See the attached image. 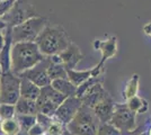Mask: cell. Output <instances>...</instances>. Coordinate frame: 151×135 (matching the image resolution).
I'll list each match as a JSON object with an SVG mask.
<instances>
[{
    "label": "cell",
    "mask_w": 151,
    "mask_h": 135,
    "mask_svg": "<svg viewBox=\"0 0 151 135\" xmlns=\"http://www.w3.org/2000/svg\"><path fill=\"white\" fill-rule=\"evenodd\" d=\"M44 56L35 42L33 43H15L12 49V69L15 74H22L42 62Z\"/></svg>",
    "instance_id": "1"
},
{
    "label": "cell",
    "mask_w": 151,
    "mask_h": 135,
    "mask_svg": "<svg viewBox=\"0 0 151 135\" xmlns=\"http://www.w3.org/2000/svg\"><path fill=\"white\" fill-rule=\"evenodd\" d=\"M41 53L50 58L52 55H58L63 52L70 45L69 36L64 28L59 25H49L42 31L35 41Z\"/></svg>",
    "instance_id": "2"
},
{
    "label": "cell",
    "mask_w": 151,
    "mask_h": 135,
    "mask_svg": "<svg viewBox=\"0 0 151 135\" xmlns=\"http://www.w3.org/2000/svg\"><path fill=\"white\" fill-rule=\"evenodd\" d=\"M101 122L94 110L82 105L73 119L65 126L72 135H96Z\"/></svg>",
    "instance_id": "3"
},
{
    "label": "cell",
    "mask_w": 151,
    "mask_h": 135,
    "mask_svg": "<svg viewBox=\"0 0 151 135\" xmlns=\"http://www.w3.org/2000/svg\"><path fill=\"white\" fill-rule=\"evenodd\" d=\"M47 26V20L36 16L31 19L26 20L12 28L13 42L15 43H33L35 42L38 35Z\"/></svg>",
    "instance_id": "4"
},
{
    "label": "cell",
    "mask_w": 151,
    "mask_h": 135,
    "mask_svg": "<svg viewBox=\"0 0 151 135\" xmlns=\"http://www.w3.org/2000/svg\"><path fill=\"white\" fill-rule=\"evenodd\" d=\"M22 78L12 71L0 76V104L16 105L20 98Z\"/></svg>",
    "instance_id": "5"
},
{
    "label": "cell",
    "mask_w": 151,
    "mask_h": 135,
    "mask_svg": "<svg viewBox=\"0 0 151 135\" xmlns=\"http://www.w3.org/2000/svg\"><path fill=\"white\" fill-rule=\"evenodd\" d=\"M36 16L35 9L28 0H17L13 8L0 19L6 24L7 27L13 28Z\"/></svg>",
    "instance_id": "6"
},
{
    "label": "cell",
    "mask_w": 151,
    "mask_h": 135,
    "mask_svg": "<svg viewBox=\"0 0 151 135\" xmlns=\"http://www.w3.org/2000/svg\"><path fill=\"white\" fill-rule=\"evenodd\" d=\"M111 124L122 132H133L137 127V114L127 107L126 104H115Z\"/></svg>",
    "instance_id": "7"
},
{
    "label": "cell",
    "mask_w": 151,
    "mask_h": 135,
    "mask_svg": "<svg viewBox=\"0 0 151 135\" xmlns=\"http://www.w3.org/2000/svg\"><path fill=\"white\" fill-rule=\"evenodd\" d=\"M94 49L98 50L101 53V59L99 63L91 68L93 77H101V74L104 71V65L107 60L113 58L117 53V39L115 36H112L106 41H101V39H95L94 41Z\"/></svg>",
    "instance_id": "8"
},
{
    "label": "cell",
    "mask_w": 151,
    "mask_h": 135,
    "mask_svg": "<svg viewBox=\"0 0 151 135\" xmlns=\"http://www.w3.org/2000/svg\"><path fill=\"white\" fill-rule=\"evenodd\" d=\"M50 63V58L46 56L42 62H40L34 68H32L29 70L25 71L24 73L19 74V77L25 78L27 80L32 81L33 84H35L37 87H40L41 89L45 88V87H47V86L51 84V80L49 76H47V68H49Z\"/></svg>",
    "instance_id": "9"
},
{
    "label": "cell",
    "mask_w": 151,
    "mask_h": 135,
    "mask_svg": "<svg viewBox=\"0 0 151 135\" xmlns=\"http://www.w3.org/2000/svg\"><path fill=\"white\" fill-rule=\"evenodd\" d=\"M81 106L82 103L80 98L69 97L58 107L57 111H55L53 117L60 123H62L63 125L67 126L73 119V117L77 115L78 110L81 108Z\"/></svg>",
    "instance_id": "10"
},
{
    "label": "cell",
    "mask_w": 151,
    "mask_h": 135,
    "mask_svg": "<svg viewBox=\"0 0 151 135\" xmlns=\"http://www.w3.org/2000/svg\"><path fill=\"white\" fill-rule=\"evenodd\" d=\"M106 96H108V92L104 89L101 82H96L86 90V92L80 97V100H81L82 105L93 109L95 106Z\"/></svg>",
    "instance_id": "11"
},
{
    "label": "cell",
    "mask_w": 151,
    "mask_h": 135,
    "mask_svg": "<svg viewBox=\"0 0 151 135\" xmlns=\"http://www.w3.org/2000/svg\"><path fill=\"white\" fill-rule=\"evenodd\" d=\"M59 56L67 70H73L82 60L83 55H82L81 50L79 49V46L71 42L69 46L59 54Z\"/></svg>",
    "instance_id": "12"
},
{
    "label": "cell",
    "mask_w": 151,
    "mask_h": 135,
    "mask_svg": "<svg viewBox=\"0 0 151 135\" xmlns=\"http://www.w3.org/2000/svg\"><path fill=\"white\" fill-rule=\"evenodd\" d=\"M114 107H115V104L111 96L108 95L104 99H101L93 108V110H94L95 115L97 116L98 121L101 122V124H106V123L111 122V119H112Z\"/></svg>",
    "instance_id": "13"
},
{
    "label": "cell",
    "mask_w": 151,
    "mask_h": 135,
    "mask_svg": "<svg viewBox=\"0 0 151 135\" xmlns=\"http://www.w3.org/2000/svg\"><path fill=\"white\" fill-rule=\"evenodd\" d=\"M13 36H12V28L7 27L6 29V42L4 47L0 50V69L1 73L9 72L12 69V49H13Z\"/></svg>",
    "instance_id": "14"
},
{
    "label": "cell",
    "mask_w": 151,
    "mask_h": 135,
    "mask_svg": "<svg viewBox=\"0 0 151 135\" xmlns=\"http://www.w3.org/2000/svg\"><path fill=\"white\" fill-rule=\"evenodd\" d=\"M41 95V88L37 87L35 84L32 81L27 80L25 78H22L20 82V97L31 99V100H37V98Z\"/></svg>",
    "instance_id": "15"
},
{
    "label": "cell",
    "mask_w": 151,
    "mask_h": 135,
    "mask_svg": "<svg viewBox=\"0 0 151 135\" xmlns=\"http://www.w3.org/2000/svg\"><path fill=\"white\" fill-rule=\"evenodd\" d=\"M16 115H37V104L35 100L26 99V98H19L16 103Z\"/></svg>",
    "instance_id": "16"
},
{
    "label": "cell",
    "mask_w": 151,
    "mask_h": 135,
    "mask_svg": "<svg viewBox=\"0 0 151 135\" xmlns=\"http://www.w3.org/2000/svg\"><path fill=\"white\" fill-rule=\"evenodd\" d=\"M51 86L54 89L62 94L67 98L69 97H77V87L72 84L68 79H58L51 82Z\"/></svg>",
    "instance_id": "17"
},
{
    "label": "cell",
    "mask_w": 151,
    "mask_h": 135,
    "mask_svg": "<svg viewBox=\"0 0 151 135\" xmlns=\"http://www.w3.org/2000/svg\"><path fill=\"white\" fill-rule=\"evenodd\" d=\"M67 73H68V80L72 84H75L76 87H80L82 84H85L88 79L93 77V72H91V69L89 70H67Z\"/></svg>",
    "instance_id": "18"
},
{
    "label": "cell",
    "mask_w": 151,
    "mask_h": 135,
    "mask_svg": "<svg viewBox=\"0 0 151 135\" xmlns=\"http://www.w3.org/2000/svg\"><path fill=\"white\" fill-rule=\"evenodd\" d=\"M20 132H22V129L16 117L10 119H2L0 123L1 135H18Z\"/></svg>",
    "instance_id": "19"
},
{
    "label": "cell",
    "mask_w": 151,
    "mask_h": 135,
    "mask_svg": "<svg viewBox=\"0 0 151 135\" xmlns=\"http://www.w3.org/2000/svg\"><path fill=\"white\" fill-rule=\"evenodd\" d=\"M139 82H140V77L139 74H133L132 77L130 78V80L126 82V86L123 91V98L126 101L129 99L133 98L134 96H138L139 91Z\"/></svg>",
    "instance_id": "20"
},
{
    "label": "cell",
    "mask_w": 151,
    "mask_h": 135,
    "mask_svg": "<svg viewBox=\"0 0 151 135\" xmlns=\"http://www.w3.org/2000/svg\"><path fill=\"white\" fill-rule=\"evenodd\" d=\"M41 95H43L46 99H49V100L52 101L54 105H57L58 107L67 99V97L63 96L62 94H60L59 91H57L51 84L47 86V87H45V88H42V89H41Z\"/></svg>",
    "instance_id": "21"
},
{
    "label": "cell",
    "mask_w": 151,
    "mask_h": 135,
    "mask_svg": "<svg viewBox=\"0 0 151 135\" xmlns=\"http://www.w3.org/2000/svg\"><path fill=\"white\" fill-rule=\"evenodd\" d=\"M47 76L50 78L51 82L58 79H68V73L64 65L61 63H52L51 62L47 68Z\"/></svg>",
    "instance_id": "22"
},
{
    "label": "cell",
    "mask_w": 151,
    "mask_h": 135,
    "mask_svg": "<svg viewBox=\"0 0 151 135\" xmlns=\"http://www.w3.org/2000/svg\"><path fill=\"white\" fill-rule=\"evenodd\" d=\"M126 105H127V107L132 110V111H134L135 114H143V113H145V111L148 110V108H149L148 101L139 96H134L133 98L129 99V100L126 101Z\"/></svg>",
    "instance_id": "23"
},
{
    "label": "cell",
    "mask_w": 151,
    "mask_h": 135,
    "mask_svg": "<svg viewBox=\"0 0 151 135\" xmlns=\"http://www.w3.org/2000/svg\"><path fill=\"white\" fill-rule=\"evenodd\" d=\"M16 119L18 121L20 129L24 132H28L36 124V115H16Z\"/></svg>",
    "instance_id": "24"
},
{
    "label": "cell",
    "mask_w": 151,
    "mask_h": 135,
    "mask_svg": "<svg viewBox=\"0 0 151 135\" xmlns=\"http://www.w3.org/2000/svg\"><path fill=\"white\" fill-rule=\"evenodd\" d=\"M16 117V106L12 104H0V118L10 119Z\"/></svg>",
    "instance_id": "25"
},
{
    "label": "cell",
    "mask_w": 151,
    "mask_h": 135,
    "mask_svg": "<svg viewBox=\"0 0 151 135\" xmlns=\"http://www.w3.org/2000/svg\"><path fill=\"white\" fill-rule=\"evenodd\" d=\"M64 131H65V125H63L62 123H60L53 117V122L46 129L44 135H62Z\"/></svg>",
    "instance_id": "26"
},
{
    "label": "cell",
    "mask_w": 151,
    "mask_h": 135,
    "mask_svg": "<svg viewBox=\"0 0 151 135\" xmlns=\"http://www.w3.org/2000/svg\"><path fill=\"white\" fill-rule=\"evenodd\" d=\"M121 134L122 133L117 129H115L111 123H106V124H101L99 125L96 135H121Z\"/></svg>",
    "instance_id": "27"
},
{
    "label": "cell",
    "mask_w": 151,
    "mask_h": 135,
    "mask_svg": "<svg viewBox=\"0 0 151 135\" xmlns=\"http://www.w3.org/2000/svg\"><path fill=\"white\" fill-rule=\"evenodd\" d=\"M17 0H4L0 2V18H2L15 5Z\"/></svg>",
    "instance_id": "28"
},
{
    "label": "cell",
    "mask_w": 151,
    "mask_h": 135,
    "mask_svg": "<svg viewBox=\"0 0 151 135\" xmlns=\"http://www.w3.org/2000/svg\"><path fill=\"white\" fill-rule=\"evenodd\" d=\"M36 119H37L38 124L42 125L45 131H46V129L51 125V123L53 122V117L44 115V114H37V115H36Z\"/></svg>",
    "instance_id": "29"
},
{
    "label": "cell",
    "mask_w": 151,
    "mask_h": 135,
    "mask_svg": "<svg viewBox=\"0 0 151 135\" xmlns=\"http://www.w3.org/2000/svg\"><path fill=\"white\" fill-rule=\"evenodd\" d=\"M27 134L28 135H44L45 134V129H43V126L42 125H40L37 122L36 124L32 127L28 132H27Z\"/></svg>",
    "instance_id": "30"
},
{
    "label": "cell",
    "mask_w": 151,
    "mask_h": 135,
    "mask_svg": "<svg viewBox=\"0 0 151 135\" xmlns=\"http://www.w3.org/2000/svg\"><path fill=\"white\" fill-rule=\"evenodd\" d=\"M143 33H145L147 36H149L151 39V21H149V23H147V24H145V26H143Z\"/></svg>",
    "instance_id": "31"
},
{
    "label": "cell",
    "mask_w": 151,
    "mask_h": 135,
    "mask_svg": "<svg viewBox=\"0 0 151 135\" xmlns=\"http://www.w3.org/2000/svg\"><path fill=\"white\" fill-rule=\"evenodd\" d=\"M62 135H72L71 134V133H70L69 131H68V129H67V127H65V131H64V132H63V134Z\"/></svg>",
    "instance_id": "32"
},
{
    "label": "cell",
    "mask_w": 151,
    "mask_h": 135,
    "mask_svg": "<svg viewBox=\"0 0 151 135\" xmlns=\"http://www.w3.org/2000/svg\"><path fill=\"white\" fill-rule=\"evenodd\" d=\"M18 135H28V134H27V132H24V131H22V132H20Z\"/></svg>",
    "instance_id": "33"
},
{
    "label": "cell",
    "mask_w": 151,
    "mask_h": 135,
    "mask_svg": "<svg viewBox=\"0 0 151 135\" xmlns=\"http://www.w3.org/2000/svg\"><path fill=\"white\" fill-rule=\"evenodd\" d=\"M148 135H151V127L149 129H148V133H147Z\"/></svg>",
    "instance_id": "34"
},
{
    "label": "cell",
    "mask_w": 151,
    "mask_h": 135,
    "mask_svg": "<svg viewBox=\"0 0 151 135\" xmlns=\"http://www.w3.org/2000/svg\"><path fill=\"white\" fill-rule=\"evenodd\" d=\"M140 135H148V134H147V133H141Z\"/></svg>",
    "instance_id": "35"
},
{
    "label": "cell",
    "mask_w": 151,
    "mask_h": 135,
    "mask_svg": "<svg viewBox=\"0 0 151 135\" xmlns=\"http://www.w3.org/2000/svg\"><path fill=\"white\" fill-rule=\"evenodd\" d=\"M0 76H1V69H0Z\"/></svg>",
    "instance_id": "36"
},
{
    "label": "cell",
    "mask_w": 151,
    "mask_h": 135,
    "mask_svg": "<svg viewBox=\"0 0 151 135\" xmlns=\"http://www.w3.org/2000/svg\"><path fill=\"white\" fill-rule=\"evenodd\" d=\"M1 1H4V0H0V2H1Z\"/></svg>",
    "instance_id": "37"
},
{
    "label": "cell",
    "mask_w": 151,
    "mask_h": 135,
    "mask_svg": "<svg viewBox=\"0 0 151 135\" xmlns=\"http://www.w3.org/2000/svg\"><path fill=\"white\" fill-rule=\"evenodd\" d=\"M0 123H1V118H0Z\"/></svg>",
    "instance_id": "38"
}]
</instances>
